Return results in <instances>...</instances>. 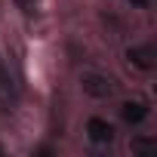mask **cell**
Listing matches in <instances>:
<instances>
[{
  "mask_svg": "<svg viewBox=\"0 0 157 157\" xmlns=\"http://www.w3.org/2000/svg\"><path fill=\"white\" fill-rule=\"evenodd\" d=\"M83 90H86L90 96H99V99L114 93L111 80H108V77H99V74H90V77H83Z\"/></svg>",
  "mask_w": 157,
  "mask_h": 157,
  "instance_id": "cell-2",
  "label": "cell"
},
{
  "mask_svg": "<svg viewBox=\"0 0 157 157\" xmlns=\"http://www.w3.org/2000/svg\"><path fill=\"white\" fill-rule=\"evenodd\" d=\"M120 114H123V120H126V123H139V120H145L148 108H145L142 102H123Z\"/></svg>",
  "mask_w": 157,
  "mask_h": 157,
  "instance_id": "cell-4",
  "label": "cell"
},
{
  "mask_svg": "<svg viewBox=\"0 0 157 157\" xmlns=\"http://www.w3.org/2000/svg\"><path fill=\"white\" fill-rule=\"evenodd\" d=\"M151 145H154L151 139H136V142H132L129 148H132V151H145V148H151Z\"/></svg>",
  "mask_w": 157,
  "mask_h": 157,
  "instance_id": "cell-6",
  "label": "cell"
},
{
  "mask_svg": "<svg viewBox=\"0 0 157 157\" xmlns=\"http://www.w3.org/2000/svg\"><path fill=\"white\" fill-rule=\"evenodd\" d=\"M86 132H90V139H93L96 145H102V142H111V139H114L111 123H108V120H102V117H93V120L86 123Z\"/></svg>",
  "mask_w": 157,
  "mask_h": 157,
  "instance_id": "cell-1",
  "label": "cell"
},
{
  "mask_svg": "<svg viewBox=\"0 0 157 157\" xmlns=\"http://www.w3.org/2000/svg\"><path fill=\"white\" fill-rule=\"evenodd\" d=\"M19 6H22L25 13H34V6H37V0H19Z\"/></svg>",
  "mask_w": 157,
  "mask_h": 157,
  "instance_id": "cell-7",
  "label": "cell"
},
{
  "mask_svg": "<svg viewBox=\"0 0 157 157\" xmlns=\"http://www.w3.org/2000/svg\"><path fill=\"white\" fill-rule=\"evenodd\" d=\"M129 62L145 68V71H151L154 68V49L151 46H136V49H129Z\"/></svg>",
  "mask_w": 157,
  "mask_h": 157,
  "instance_id": "cell-3",
  "label": "cell"
},
{
  "mask_svg": "<svg viewBox=\"0 0 157 157\" xmlns=\"http://www.w3.org/2000/svg\"><path fill=\"white\" fill-rule=\"evenodd\" d=\"M0 102H10V74L0 62Z\"/></svg>",
  "mask_w": 157,
  "mask_h": 157,
  "instance_id": "cell-5",
  "label": "cell"
},
{
  "mask_svg": "<svg viewBox=\"0 0 157 157\" xmlns=\"http://www.w3.org/2000/svg\"><path fill=\"white\" fill-rule=\"evenodd\" d=\"M0 154H3V148H0Z\"/></svg>",
  "mask_w": 157,
  "mask_h": 157,
  "instance_id": "cell-9",
  "label": "cell"
},
{
  "mask_svg": "<svg viewBox=\"0 0 157 157\" xmlns=\"http://www.w3.org/2000/svg\"><path fill=\"white\" fill-rule=\"evenodd\" d=\"M132 6H148V0H129Z\"/></svg>",
  "mask_w": 157,
  "mask_h": 157,
  "instance_id": "cell-8",
  "label": "cell"
}]
</instances>
